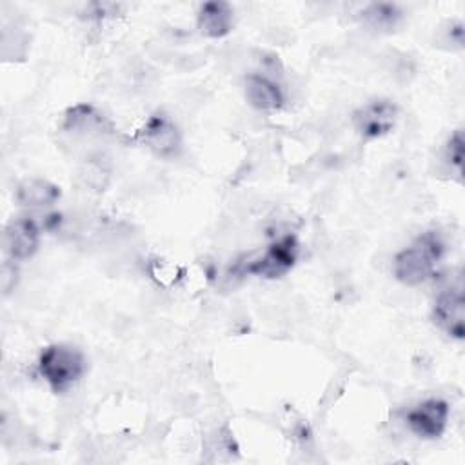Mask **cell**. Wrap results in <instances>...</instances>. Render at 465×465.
<instances>
[{"mask_svg": "<svg viewBox=\"0 0 465 465\" xmlns=\"http://www.w3.org/2000/svg\"><path fill=\"white\" fill-rule=\"evenodd\" d=\"M443 249L445 245L436 231L420 234L409 247L394 256L392 271L396 280L409 287L427 282L434 274Z\"/></svg>", "mask_w": 465, "mask_h": 465, "instance_id": "cell-1", "label": "cell"}, {"mask_svg": "<svg viewBox=\"0 0 465 465\" xmlns=\"http://www.w3.org/2000/svg\"><path fill=\"white\" fill-rule=\"evenodd\" d=\"M38 371L53 392L73 387L85 371V358L78 347L67 343L47 345L38 358Z\"/></svg>", "mask_w": 465, "mask_h": 465, "instance_id": "cell-2", "label": "cell"}, {"mask_svg": "<svg viewBox=\"0 0 465 465\" xmlns=\"http://www.w3.org/2000/svg\"><path fill=\"white\" fill-rule=\"evenodd\" d=\"M398 107L385 98L371 100L352 113V125L361 138L372 140L391 133L396 125Z\"/></svg>", "mask_w": 465, "mask_h": 465, "instance_id": "cell-3", "label": "cell"}, {"mask_svg": "<svg viewBox=\"0 0 465 465\" xmlns=\"http://www.w3.org/2000/svg\"><path fill=\"white\" fill-rule=\"evenodd\" d=\"M136 142L145 145L158 156H174L180 151L182 136L174 122L163 114L156 113L149 116L145 125L136 133Z\"/></svg>", "mask_w": 465, "mask_h": 465, "instance_id": "cell-4", "label": "cell"}, {"mask_svg": "<svg viewBox=\"0 0 465 465\" xmlns=\"http://www.w3.org/2000/svg\"><path fill=\"white\" fill-rule=\"evenodd\" d=\"M432 322L450 338L465 336V298L461 285L443 289L432 305Z\"/></svg>", "mask_w": 465, "mask_h": 465, "instance_id": "cell-5", "label": "cell"}, {"mask_svg": "<svg viewBox=\"0 0 465 465\" xmlns=\"http://www.w3.org/2000/svg\"><path fill=\"white\" fill-rule=\"evenodd\" d=\"M296 251L298 243L294 236H283L278 242L271 243L260 258L252 260L245 267V272L263 278H280L294 265Z\"/></svg>", "mask_w": 465, "mask_h": 465, "instance_id": "cell-6", "label": "cell"}, {"mask_svg": "<svg viewBox=\"0 0 465 465\" xmlns=\"http://www.w3.org/2000/svg\"><path fill=\"white\" fill-rule=\"evenodd\" d=\"M409 429L425 440H436L443 434L449 420V403L440 398H430L412 407L407 416Z\"/></svg>", "mask_w": 465, "mask_h": 465, "instance_id": "cell-7", "label": "cell"}, {"mask_svg": "<svg viewBox=\"0 0 465 465\" xmlns=\"http://www.w3.org/2000/svg\"><path fill=\"white\" fill-rule=\"evenodd\" d=\"M5 249L13 260H27L38 251L40 227L31 218L11 220L4 232Z\"/></svg>", "mask_w": 465, "mask_h": 465, "instance_id": "cell-8", "label": "cell"}, {"mask_svg": "<svg viewBox=\"0 0 465 465\" xmlns=\"http://www.w3.org/2000/svg\"><path fill=\"white\" fill-rule=\"evenodd\" d=\"M62 127L74 134H105L113 131L107 116L89 104H76L69 107L65 111Z\"/></svg>", "mask_w": 465, "mask_h": 465, "instance_id": "cell-9", "label": "cell"}, {"mask_svg": "<svg viewBox=\"0 0 465 465\" xmlns=\"http://www.w3.org/2000/svg\"><path fill=\"white\" fill-rule=\"evenodd\" d=\"M196 25L207 38H223L234 25V11L227 2H205L198 9Z\"/></svg>", "mask_w": 465, "mask_h": 465, "instance_id": "cell-10", "label": "cell"}, {"mask_svg": "<svg viewBox=\"0 0 465 465\" xmlns=\"http://www.w3.org/2000/svg\"><path fill=\"white\" fill-rule=\"evenodd\" d=\"M247 102L258 111H274L283 104V93L276 82L263 74H247L243 80Z\"/></svg>", "mask_w": 465, "mask_h": 465, "instance_id": "cell-11", "label": "cell"}, {"mask_svg": "<svg viewBox=\"0 0 465 465\" xmlns=\"http://www.w3.org/2000/svg\"><path fill=\"white\" fill-rule=\"evenodd\" d=\"M60 187L44 178H27L16 187V200L27 207H49L58 202Z\"/></svg>", "mask_w": 465, "mask_h": 465, "instance_id": "cell-12", "label": "cell"}, {"mask_svg": "<svg viewBox=\"0 0 465 465\" xmlns=\"http://www.w3.org/2000/svg\"><path fill=\"white\" fill-rule=\"evenodd\" d=\"M361 20L376 31H392L401 20V9L391 2H372L361 9Z\"/></svg>", "mask_w": 465, "mask_h": 465, "instance_id": "cell-13", "label": "cell"}, {"mask_svg": "<svg viewBox=\"0 0 465 465\" xmlns=\"http://www.w3.org/2000/svg\"><path fill=\"white\" fill-rule=\"evenodd\" d=\"M445 160L447 163L461 174V165H463V133L458 129L454 134L449 138L447 147H445Z\"/></svg>", "mask_w": 465, "mask_h": 465, "instance_id": "cell-14", "label": "cell"}]
</instances>
